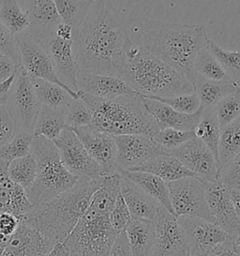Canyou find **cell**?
Listing matches in <instances>:
<instances>
[{"mask_svg": "<svg viewBox=\"0 0 240 256\" xmlns=\"http://www.w3.org/2000/svg\"><path fill=\"white\" fill-rule=\"evenodd\" d=\"M132 44L127 26L111 0H93L84 21L74 31L75 60L86 72L120 76L125 54Z\"/></svg>", "mask_w": 240, "mask_h": 256, "instance_id": "cell-1", "label": "cell"}, {"mask_svg": "<svg viewBox=\"0 0 240 256\" xmlns=\"http://www.w3.org/2000/svg\"><path fill=\"white\" fill-rule=\"evenodd\" d=\"M142 47L176 70L194 88L196 56L208 47V32L201 24L148 21L141 26Z\"/></svg>", "mask_w": 240, "mask_h": 256, "instance_id": "cell-2", "label": "cell"}, {"mask_svg": "<svg viewBox=\"0 0 240 256\" xmlns=\"http://www.w3.org/2000/svg\"><path fill=\"white\" fill-rule=\"evenodd\" d=\"M104 178L78 180L67 192L34 206L22 220L54 247L63 243L88 210L92 196L102 185Z\"/></svg>", "mask_w": 240, "mask_h": 256, "instance_id": "cell-3", "label": "cell"}, {"mask_svg": "<svg viewBox=\"0 0 240 256\" xmlns=\"http://www.w3.org/2000/svg\"><path fill=\"white\" fill-rule=\"evenodd\" d=\"M118 76L142 98H168L194 92V86L176 70L134 44L125 54Z\"/></svg>", "mask_w": 240, "mask_h": 256, "instance_id": "cell-4", "label": "cell"}, {"mask_svg": "<svg viewBox=\"0 0 240 256\" xmlns=\"http://www.w3.org/2000/svg\"><path fill=\"white\" fill-rule=\"evenodd\" d=\"M91 114L90 127L112 136L144 134L153 137L160 130L157 122L138 94L97 98L78 92Z\"/></svg>", "mask_w": 240, "mask_h": 256, "instance_id": "cell-5", "label": "cell"}, {"mask_svg": "<svg viewBox=\"0 0 240 256\" xmlns=\"http://www.w3.org/2000/svg\"><path fill=\"white\" fill-rule=\"evenodd\" d=\"M30 153L37 164L36 180L26 192L33 206L67 192L79 180L62 164L58 148L52 140L35 136L30 146Z\"/></svg>", "mask_w": 240, "mask_h": 256, "instance_id": "cell-6", "label": "cell"}, {"mask_svg": "<svg viewBox=\"0 0 240 256\" xmlns=\"http://www.w3.org/2000/svg\"><path fill=\"white\" fill-rule=\"evenodd\" d=\"M116 236L109 216L84 214L62 244L70 256H107Z\"/></svg>", "mask_w": 240, "mask_h": 256, "instance_id": "cell-7", "label": "cell"}, {"mask_svg": "<svg viewBox=\"0 0 240 256\" xmlns=\"http://www.w3.org/2000/svg\"><path fill=\"white\" fill-rule=\"evenodd\" d=\"M186 240L190 256L217 254L234 248V238L216 224L200 218H178Z\"/></svg>", "mask_w": 240, "mask_h": 256, "instance_id": "cell-8", "label": "cell"}, {"mask_svg": "<svg viewBox=\"0 0 240 256\" xmlns=\"http://www.w3.org/2000/svg\"><path fill=\"white\" fill-rule=\"evenodd\" d=\"M170 202L176 218H200L212 222L204 182L196 176L167 182Z\"/></svg>", "mask_w": 240, "mask_h": 256, "instance_id": "cell-9", "label": "cell"}, {"mask_svg": "<svg viewBox=\"0 0 240 256\" xmlns=\"http://www.w3.org/2000/svg\"><path fill=\"white\" fill-rule=\"evenodd\" d=\"M5 104L12 114L18 132L33 134L40 104L38 100L31 78L20 67L14 82L8 93Z\"/></svg>", "mask_w": 240, "mask_h": 256, "instance_id": "cell-10", "label": "cell"}, {"mask_svg": "<svg viewBox=\"0 0 240 256\" xmlns=\"http://www.w3.org/2000/svg\"><path fill=\"white\" fill-rule=\"evenodd\" d=\"M15 40L20 53L21 67L31 78H38L56 84L67 90L74 98H79V94L70 90L58 79L54 68L52 60L44 48L34 38L28 30L15 36Z\"/></svg>", "mask_w": 240, "mask_h": 256, "instance_id": "cell-11", "label": "cell"}, {"mask_svg": "<svg viewBox=\"0 0 240 256\" xmlns=\"http://www.w3.org/2000/svg\"><path fill=\"white\" fill-rule=\"evenodd\" d=\"M52 142L58 148L62 164L79 180H93L104 176L102 168L90 157L72 128H65Z\"/></svg>", "mask_w": 240, "mask_h": 256, "instance_id": "cell-12", "label": "cell"}, {"mask_svg": "<svg viewBox=\"0 0 240 256\" xmlns=\"http://www.w3.org/2000/svg\"><path fill=\"white\" fill-rule=\"evenodd\" d=\"M180 160L188 171L204 182L218 181L217 160L202 141L194 136L180 148L166 152Z\"/></svg>", "mask_w": 240, "mask_h": 256, "instance_id": "cell-13", "label": "cell"}, {"mask_svg": "<svg viewBox=\"0 0 240 256\" xmlns=\"http://www.w3.org/2000/svg\"><path fill=\"white\" fill-rule=\"evenodd\" d=\"M114 138L118 148V174L120 170L134 171L146 162L166 153L151 136L128 134Z\"/></svg>", "mask_w": 240, "mask_h": 256, "instance_id": "cell-14", "label": "cell"}, {"mask_svg": "<svg viewBox=\"0 0 240 256\" xmlns=\"http://www.w3.org/2000/svg\"><path fill=\"white\" fill-rule=\"evenodd\" d=\"M152 256H190L187 240L178 218L162 208L154 220Z\"/></svg>", "mask_w": 240, "mask_h": 256, "instance_id": "cell-15", "label": "cell"}, {"mask_svg": "<svg viewBox=\"0 0 240 256\" xmlns=\"http://www.w3.org/2000/svg\"><path fill=\"white\" fill-rule=\"evenodd\" d=\"M206 202L212 222L234 238L240 234V218L232 204L229 188L220 181L204 182Z\"/></svg>", "mask_w": 240, "mask_h": 256, "instance_id": "cell-16", "label": "cell"}, {"mask_svg": "<svg viewBox=\"0 0 240 256\" xmlns=\"http://www.w3.org/2000/svg\"><path fill=\"white\" fill-rule=\"evenodd\" d=\"M72 130L82 142L90 157L102 168L104 176L118 174V148L114 136L90 126L74 128Z\"/></svg>", "mask_w": 240, "mask_h": 256, "instance_id": "cell-17", "label": "cell"}, {"mask_svg": "<svg viewBox=\"0 0 240 256\" xmlns=\"http://www.w3.org/2000/svg\"><path fill=\"white\" fill-rule=\"evenodd\" d=\"M40 44L49 54L60 81L78 93L76 77L80 68L75 60L72 40H64L52 35Z\"/></svg>", "mask_w": 240, "mask_h": 256, "instance_id": "cell-18", "label": "cell"}, {"mask_svg": "<svg viewBox=\"0 0 240 256\" xmlns=\"http://www.w3.org/2000/svg\"><path fill=\"white\" fill-rule=\"evenodd\" d=\"M76 80L78 92H82L97 98H114L134 93L118 76L95 74L79 70Z\"/></svg>", "mask_w": 240, "mask_h": 256, "instance_id": "cell-19", "label": "cell"}, {"mask_svg": "<svg viewBox=\"0 0 240 256\" xmlns=\"http://www.w3.org/2000/svg\"><path fill=\"white\" fill-rule=\"evenodd\" d=\"M30 34L42 42L52 36L60 23L58 12L54 0H26Z\"/></svg>", "mask_w": 240, "mask_h": 256, "instance_id": "cell-20", "label": "cell"}, {"mask_svg": "<svg viewBox=\"0 0 240 256\" xmlns=\"http://www.w3.org/2000/svg\"><path fill=\"white\" fill-rule=\"evenodd\" d=\"M52 248L54 246L21 217L19 227L2 256H45Z\"/></svg>", "mask_w": 240, "mask_h": 256, "instance_id": "cell-21", "label": "cell"}, {"mask_svg": "<svg viewBox=\"0 0 240 256\" xmlns=\"http://www.w3.org/2000/svg\"><path fill=\"white\" fill-rule=\"evenodd\" d=\"M120 192L132 214V220H148L154 222L164 208L134 182L126 178H121Z\"/></svg>", "mask_w": 240, "mask_h": 256, "instance_id": "cell-22", "label": "cell"}, {"mask_svg": "<svg viewBox=\"0 0 240 256\" xmlns=\"http://www.w3.org/2000/svg\"><path fill=\"white\" fill-rule=\"evenodd\" d=\"M28 192L15 184L8 174V164L0 160V214L22 217L33 208Z\"/></svg>", "mask_w": 240, "mask_h": 256, "instance_id": "cell-23", "label": "cell"}, {"mask_svg": "<svg viewBox=\"0 0 240 256\" xmlns=\"http://www.w3.org/2000/svg\"><path fill=\"white\" fill-rule=\"evenodd\" d=\"M144 100L160 130L170 128L180 130H194L202 116L204 110L202 106L195 113L185 114L176 111L170 106L156 100L146 98Z\"/></svg>", "mask_w": 240, "mask_h": 256, "instance_id": "cell-24", "label": "cell"}, {"mask_svg": "<svg viewBox=\"0 0 240 256\" xmlns=\"http://www.w3.org/2000/svg\"><path fill=\"white\" fill-rule=\"evenodd\" d=\"M120 174L105 176L84 214L91 217H108L120 194Z\"/></svg>", "mask_w": 240, "mask_h": 256, "instance_id": "cell-25", "label": "cell"}, {"mask_svg": "<svg viewBox=\"0 0 240 256\" xmlns=\"http://www.w3.org/2000/svg\"><path fill=\"white\" fill-rule=\"evenodd\" d=\"M134 171L152 174L165 182H172L181 178L195 176L180 160L168 153H164L142 164Z\"/></svg>", "mask_w": 240, "mask_h": 256, "instance_id": "cell-26", "label": "cell"}, {"mask_svg": "<svg viewBox=\"0 0 240 256\" xmlns=\"http://www.w3.org/2000/svg\"><path fill=\"white\" fill-rule=\"evenodd\" d=\"M118 174L122 178H126L128 180L134 182L135 184L142 188L148 194L157 200L164 208L172 213V215H174L170 202L167 182L162 180L155 174L141 171L120 170Z\"/></svg>", "mask_w": 240, "mask_h": 256, "instance_id": "cell-27", "label": "cell"}, {"mask_svg": "<svg viewBox=\"0 0 240 256\" xmlns=\"http://www.w3.org/2000/svg\"><path fill=\"white\" fill-rule=\"evenodd\" d=\"M240 88L238 83L230 77L220 81H213L197 76L194 92L202 107H215L222 98L238 90Z\"/></svg>", "mask_w": 240, "mask_h": 256, "instance_id": "cell-28", "label": "cell"}, {"mask_svg": "<svg viewBox=\"0 0 240 256\" xmlns=\"http://www.w3.org/2000/svg\"><path fill=\"white\" fill-rule=\"evenodd\" d=\"M134 256H152L155 226L148 220H132L126 230Z\"/></svg>", "mask_w": 240, "mask_h": 256, "instance_id": "cell-29", "label": "cell"}, {"mask_svg": "<svg viewBox=\"0 0 240 256\" xmlns=\"http://www.w3.org/2000/svg\"><path fill=\"white\" fill-rule=\"evenodd\" d=\"M194 134L208 148L218 162L222 128L218 120L215 107H204L201 120L194 128Z\"/></svg>", "mask_w": 240, "mask_h": 256, "instance_id": "cell-30", "label": "cell"}, {"mask_svg": "<svg viewBox=\"0 0 240 256\" xmlns=\"http://www.w3.org/2000/svg\"><path fill=\"white\" fill-rule=\"evenodd\" d=\"M66 128L64 110L40 106L33 130L34 136H42L54 141Z\"/></svg>", "mask_w": 240, "mask_h": 256, "instance_id": "cell-31", "label": "cell"}, {"mask_svg": "<svg viewBox=\"0 0 240 256\" xmlns=\"http://www.w3.org/2000/svg\"><path fill=\"white\" fill-rule=\"evenodd\" d=\"M31 82L40 106L64 110L72 100L74 98L67 90L49 81L31 78Z\"/></svg>", "mask_w": 240, "mask_h": 256, "instance_id": "cell-32", "label": "cell"}, {"mask_svg": "<svg viewBox=\"0 0 240 256\" xmlns=\"http://www.w3.org/2000/svg\"><path fill=\"white\" fill-rule=\"evenodd\" d=\"M10 178L28 192L34 184L37 176L36 160L30 153L22 158H16L8 164Z\"/></svg>", "mask_w": 240, "mask_h": 256, "instance_id": "cell-33", "label": "cell"}, {"mask_svg": "<svg viewBox=\"0 0 240 256\" xmlns=\"http://www.w3.org/2000/svg\"><path fill=\"white\" fill-rule=\"evenodd\" d=\"M240 151V114L227 127L222 130L218 148L220 171ZM220 174V173H218Z\"/></svg>", "mask_w": 240, "mask_h": 256, "instance_id": "cell-34", "label": "cell"}, {"mask_svg": "<svg viewBox=\"0 0 240 256\" xmlns=\"http://www.w3.org/2000/svg\"><path fill=\"white\" fill-rule=\"evenodd\" d=\"M0 20L14 36L28 30V18L20 6V0H0Z\"/></svg>", "mask_w": 240, "mask_h": 256, "instance_id": "cell-35", "label": "cell"}, {"mask_svg": "<svg viewBox=\"0 0 240 256\" xmlns=\"http://www.w3.org/2000/svg\"><path fill=\"white\" fill-rule=\"evenodd\" d=\"M60 19L74 30L82 24L90 12L93 0H54Z\"/></svg>", "mask_w": 240, "mask_h": 256, "instance_id": "cell-36", "label": "cell"}, {"mask_svg": "<svg viewBox=\"0 0 240 256\" xmlns=\"http://www.w3.org/2000/svg\"><path fill=\"white\" fill-rule=\"evenodd\" d=\"M194 70L196 77L199 76L206 80L220 81L229 77L220 61L211 53L208 47L204 48L196 56Z\"/></svg>", "mask_w": 240, "mask_h": 256, "instance_id": "cell-37", "label": "cell"}, {"mask_svg": "<svg viewBox=\"0 0 240 256\" xmlns=\"http://www.w3.org/2000/svg\"><path fill=\"white\" fill-rule=\"evenodd\" d=\"M34 137L33 134L19 132L10 142L0 146V160L8 164L16 158H22L30 154V146Z\"/></svg>", "mask_w": 240, "mask_h": 256, "instance_id": "cell-38", "label": "cell"}, {"mask_svg": "<svg viewBox=\"0 0 240 256\" xmlns=\"http://www.w3.org/2000/svg\"><path fill=\"white\" fill-rule=\"evenodd\" d=\"M208 48L224 68L226 74L238 83L240 80V51L225 50L211 40H208Z\"/></svg>", "mask_w": 240, "mask_h": 256, "instance_id": "cell-39", "label": "cell"}, {"mask_svg": "<svg viewBox=\"0 0 240 256\" xmlns=\"http://www.w3.org/2000/svg\"><path fill=\"white\" fill-rule=\"evenodd\" d=\"M215 111L222 130L236 120L240 114V88L218 102Z\"/></svg>", "mask_w": 240, "mask_h": 256, "instance_id": "cell-40", "label": "cell"}, {"mask_svg": "<svg viewBox=\"0 0 240 256\" xmlns=\"http://www.w3.org/2000/svg\"><path fill=\"white\" fill-rule=\"evenodd\" d=\"M194 136V130H180L168 128L160 130L152 138L165 152H168L180 148Z\"/></svg>", "mask_w": 240, "mask_h": 256, "instance_id": "cell-41", "label": "cell"}, {"mask_svg": "<svg viewBox=\"0 0 240 256\" xmlns=\"http://www.w3.org/2000/svg\"><path fill=\"white\" fill-rule=\"evenodd\" d=\"M67 128H74L90 126L91 114L90 109L81 98H72L64 109Z\"/></svg>", "mask_w": 240, "mask_h": 256, "instance_id": "cell-42", "label": "cell"}, {"mask_svg": "<svg viewBox=\"0 0 240 256\" xmlns=\"http://www.w3.org/2000/svg\"><path fill=\"white\" fill-rule=\"evenodd\" d=\"M166 106H170L176 111L181 113L194 114L198 111L201 107V102L196 95V93L181 94L168 98H154Z\"/></svg>", "mask_w": 240, "mask_h": 256, "instance_id": "cell-43", "label": "cell"}, {"mask_svg": "<svg viewBox=\"0 0 240 256\" xmlns=\"http://www.w3.org/2000/svg\"><path fill=\"white\" fill-rule=\"evenodd\" d=\"M109 220L112 229L116 234L126 232L128 226H130L132 220V214L121 196V192L116 199L111 213L109 214Z\"/></svg>", "mask_w": 240, "mask_h": 256, "instance_id": "cell-44", "label": "cell"}, {"mask_svg": "<svg viewBox=\"0 0 240 256\" xmlns=\"http://www.w3.org/2000/svg\"><path fill=\"white\" fill-rule=\"evenodd\" d=\"M0 53L6 54L14 61L18 66H21V58L15 40V36L8 30L5 24L0 20Z\"/></svg>", "mask_w": 240, "mask_h": 256, "instance_id": "cell-45", "label": "cell"}, {"mask_svg": "<svg viewBox=\"0 0 240 256\" xmlns=\"http://www.w3.org/2000/svg\"><path fill=\"white\" fill-rule=\"evenodd\" d=\"M17 134V125L7 106L0 104V146L10 142Z\"/></svg>", "mask_w": 240, "mask_h": 256, "instance_id": "cell-46", "label": "cell"}, {"mask_svg": "<svg viewBox=\"0 0 240 256\" xmlns=\"http://www.w3.org/2000/svg\"><path fill=\"white\" fill-rule=\"evenodd\" d=\"M218 181L228 188L240 186V151L220 171Z\"/></svg>", "mask_w": 240, "mask_h": 256, "instance_id": "cell-47", "label": "cell"}, {"mask_svg": "<svg viewBox=\"0 0 240 256\" xmlns=\"http://www.w3.org/2000/svg\"><path fill=\"white\" fill-rule=\"evenodd\" d=\"M20 222L21 217L10 213L0 214V234L7 238H12L18 229Z\"/></svg>", "mask_w": 240, "mask_h": 256, "instance_id": "cell-48", "label": "cell"}, {"mask_svg": "<svg viewBox=\"0 0 240 256\" xmlns=\"http://www.w3.org/2000/svg\"><path fill=\"white\" fill-rule=\"evenodd\" d=\"M107 256H134L126 232L118 234Z\"/></svg>", "mask_w": 240, "mask_h": 256, "instance_id": "cell-49", "label": "cell"}, {"mask_svg": "<svg viewBox=\"0 0 240 256\" xmlns=\"http://www.w3.org/2000/svg\"><path fill=\"white\" fill-rule=\"evenodd\" d=\"M20 67L6 54L0 53V84L4 83L15 74Z\"/></svg>", "mask_w": 240, "mask_h": 256, "instance_id": "cell-50", "label": "cell"}, {"mask_svg": "<svg viewBox=\"0 0 240 256\" xmlns=\"http://www.w3.org/2000/svg\"><path fill=\"white\" fill-rule=\"evenodd\" d=\"M74 31V30L70 26L62 22L56 28L54 35H56V37H58L61 40H72Z\"/></svg>", "mask_w": 240, "mask_h": 256, "instance_id": "cell-51", "label": "cell"}, {"mask_svg": "<svg viewBox=\"0 0 240 256\" xmlns=\"http://www.w3.org/2000/svg\"><path fill=\"white\" fill-rule=\"evenodd\" d=\"M229 192H230V196H231L232 204L234 206L236 211L240 218V186L229 188Z\"/></svg>", "mask_w": 240, "mask_h": 256, "instance_id": "cell-52", "label": "cell"}, {"mask_svg": "<svg viewBox=\"0 0 240 256\" xmlns=\"http://www.w3.org/2000/svg\"><path fill=\"white\" fill-rule=\"evenodd\" d=\"M45 256H70L62 243L56 245Z\"/></svg>", "mask_w": 240, "mask_h": 256, "instance_id": "cell-53", "label": "cell"}, {"mask_svg": "<svg viewBox=\"0 0 240 256\" xmlns=\"http://www.w3.org/2000/svg\"><path fill=\"white\" fill-rule=\"evenodd\" d=\"M12 238H7L5 236H3L2 234H0V256H2L4 250L7 247L8 243L10 242Z\"/></svg>", "mask_w": 240, "mask_h": 256, "instance_id": "cell-54", "label": "cell"}, {"mask_svg": "<svg viewBox=\"0 0 240 256\" xmlns=\"http://www.w3.org/2000/svg\"><path fill=\"white\" fill-rule=\"evenodd\" d=\"M240 256L234 250H227L224 252H220V254H210V256Z\"/></svg>", "mask_w": 240, "mask_h": 256, "instance_id": "cell-55", "label": "cell"}, {"mask_svg": "<svg viewBox=\"0 0 240 256\" xmlns=\"http://www.w3.org/2000/svg\"><path fill=\"white\" fill-rule=\"evenodd\" d=\"M234 250L240 256V234L238 236L234 238Z\"/></svg>", "mask_w": 240, "mask_h": 256, "instance_id": "cell-56", "label": "cell"}]
</instances>
